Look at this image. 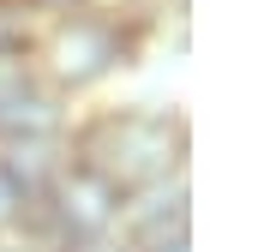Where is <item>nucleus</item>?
Segmentation results:
<instances>
[{"label": "nucleus", "mask_w": 258, "mask_h": 252, "mask_svg": "<svg viewBox=\"0 0 258 252\" xmlns=\"http://www.w3.org/2000/svg\"><path fill=\"white\" fill-rule=\"evenodd\" d=\"M186 216H192L186 210V174H174L162 186H144L120 204V228H126L132 246H156V240L186 234Z\"/></svg>", "instance_id": "4"}, {"label": "nucleus", "mask_w": 258, "mask_h": 252, "mask_svg": "<svg viewBox=\"0 0 258 252\" xmlns=\"http://www.w3.org/2000/svg\"><path fill=\"white\" fill-rule=\"evenodd\" d=\"M36 18H60V12H78V6H90V0H24Z\"/></svg>", "instance_id": "10"}, {"label": "nucleus", "mask_w": 258, "mask_h": 252, "mask_svg": "<svg viewBox=\"0 0 258 252\" xmlns=\"http://www.w3.org/2000/svg\"><path fill=\"white\" fill-rule=\"evenodd\" d=\"M120 204H126V198L108 186L102 174H90V168H78V162L66 156V168L48 180V192L30 204V216H24V222L48 228V234H54V246H66V240H90V234L120 228Z\"/></svg>", "instance_id": "3"}, {"label": "nucleus", "mask_w": 258, "mask_h": 252, "mask_svg": "<svg viewBox=\"0 0 258 252\" xmlns=\"http://www.w3.org/2000/svg\"><path fill=\"white\" fill-rule=\"evenodd\" d=\"M114 6H132V0H114Z\"/></svg>", "instance_id": "13"}, {"label": "nucleus", "mask_w": 258, "mask_h": 252, "mask_svg": "<svg viewBox=\"0 0 258 252\" xmlns=\"http://www.w3.org/2000/svg\"><path fill=\"white\" fill-rule=\"evenodd\" d=\"M60 252H138V246H132L120 228H108V234H90V240H66Z\"/></svg>", "instance_id": "8"}, {"label": "nucleus", "mask_w": 258, "mask_h": 252, "mask_svg": "<svg viewBox=\"0 0 258 252\" xmlns=\"http://www.w3.org/2000/svg\"><path fill=\"white\" fill-rule=\"evenodd\" d=\"M60 168H66V132L60 138H0V174L24 204H36Z\"/></svg>", "instance_id": "5"}, {"label": "nucleus", "mask_w": 258, "mask_h": 252, "mask_svg": "<svg viewBox=\"0 0 258 252\" xmlns=\"http://www.w3.org/2000/svg\"><path fill=\"white\" fill-rule=\"evenodd\" d=\"M36 78L54 84L60 96H78V90H96L108 84L120 66H132L138 54V24L126 12H102V6H78V12H60L48 18V30L36 36Z\"/></svg>", "instance_id": "2"}, {"label": "nucleus", "mask_w": 258, "mask_h": 252, "mask_svg": "<svg viewBox=\"0 0 258 252\" xmlns=\"http://www.w3.org/2000/svg\"><path fill=\"white\" fill-rule=\"evenodd\" d=\"M138 252H192L186 234H174V240H156V246H138Z\"/></svg>", "instance_id": "11"}, {"label": "nucleus", "mask_w": 258, "mask_h": 252, "mask_svg": "<svg viewBox=\"0 0 258 252\" xmlns=\"http://www.w3.org/2000/svg\"><path fill=\"white\" fill-rule=\"evenodd\" d=\"M36 84V66H30V54H0V108L18 96V90H30Z\"/></svg>", "instance_id": "7"}, {"label": "nucleus", "mask_w": 258, "mask_h": 252, "mask_svg": "<svg viewBox=\"0 0 258 252\" xmlns=\"http://www.w3.org/2000/svg\"><path fill=\"white\" fill-rule=\"evenodd\" d=\"M36 48V12L24 0H0V54H30Z\"/></svg>", "instance_id": "6"}, {"label": "nucleus", "mask_w": 258, "mask_h": 252, "mask_svg": "<svg viewBox=\"0 0 258 252\" xmlns=\"http://www.w3.org/2000/svg\"><path fill=\"white\" fill-rule=\"evenodd\" d=\"M0 252H30V240H12V234H0Z\"/></svg>", "instance_id": "12"}, {"label": "nucleus", "mask_w": 258, "mask_h": 252, "mask_svg": "<svg viewBox=\"0 0 258 252\" xmlns=\"http://www.w3.org/2000/svg\"><path fill=\"white\" fill-rule=\"evenodd\" d=\"M186 144H192L186 120L168 108H102L66 138V156L102 174L120 198H132L144 186L186 174Z\"/></svg>", "instance_id": "1"}, {"label": "nucleus", "mask_w": 258, "mask_h": 252, "mask_svg": "<svg viewBox=\"0 0 258 252\" xmlns=\"http://www.w3.org/2000/svg\"><path fill=\"white\" fill-rule=\"evenodd\" d=\"M24 216H30V204H24L18 192L6 186V174H0V234H12V228H18Z\"/></svg>", "instance_id": "9"}]
</instances>
